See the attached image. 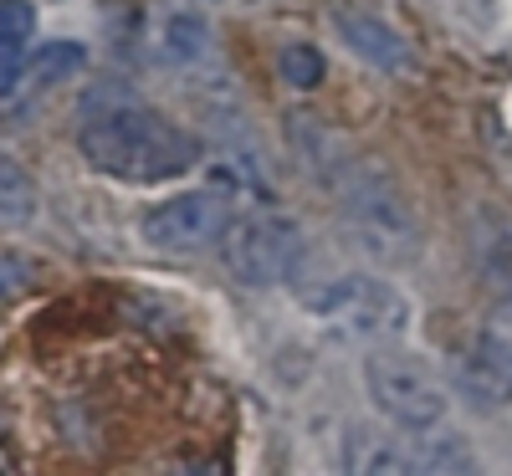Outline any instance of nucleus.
<instances>
[{"mask_svg": "<svg viewBox=\"0 0 512 476\" xmlns=\"http://www.w3.org/2000/svg\"><path fill=\"white\" fill-rule=\"evenodd\" d=\"M77 144L93 169H103V175L123 185H159L200 164V139L190 128L164 118L159 108H144L118 82L82 98Z\"/></svg>", "mask_w": 512, "mask_h": 476, "instance_id": "obj_1", "label": "nucleus"}, {"mask_svg": "<svg viewBox=\"0 0 512 476\" xmlns=\"http://www.w3.org/2000/svg\"><path fill=\"white\" fill-rule=\"evenodd\" d=\"M333 200H338V215H344V226H349V236L364 256H374V262H384V267H405V262L420 256L415 215L374 164L359 159L349 175L338 180Z\"/></svg>", "mask_w": 512, "mask_h": 476, "instance_id": "obj_2", "label": "nucleus"}, {"mask_svg": "<svg viewBox=\"0 0 512 476\" xmlns=\"http://www.w3.org/2000/svg\"><path fill=\"white\" fill-rule=\"evenodd\" d=\"M303 308L323 328L354 333V338H400L415 318L410 297L379 272H338L313 292H303Z\"/></svg>", "mask_w": 512, "mask_h": 476, "instance_id": "obj_3", "label": "nucleus"}, {"mask_svg": "<svg viewBox=\"0 0 512 476\" xmlns=\"http://www.w3.org/2000/svg\"><path fill=\"white\" fill-rule=\"evenodd\" d=\"M364 389L379 405V415H390L410 436H431L451 415V389L410 354H369L364 359Z\"/></svg>", "mask_w": 512, "mask_h": 476, "instance_id": "obj_4", "label": "nucleus"}, {"mask_svg": "<svg viewBox=\"0 0 512 476\" xmlns=\"http://www.w3.org/2000/svg\"><path fill=\"white\" fill-rule=\"evenodd\" d=\"M303 256H308V231L297 215H282V210L241 215L226 231V267L246 287H282Z\"/></svg>", "mask_w": 512, "mask_h": 476, "instance_id": "obj_5", "label": "nucleus"}, {"mask_svg": "<svg viewBox=\"0 0 512 476\" xmlns=\"http://www.w3.org/2000/svg\"><path fill=\"white\" fill-rule=\"evenodd\" d=\"M236 226V210H231V195L221 190H185L175 200H159L144 221H139V236L159 251H205L226 241V231Z\"/></svg>", "mask_w": 512, "mask_h": 476, "instance_id": "obj_6", "label": "nucleus"}, {"mask_svg": "<svg viewBox=\"0 0 512 476\" xmlns=\"http://www.w3.org/2000/svg\"><path fill=\"white\" fill-rule=\"evenodd\" d=\"M456 384L477 410L512 405V333L487 328L472 349H466V359L456 364Z\"/></svg>", "mask_w": 512, "mask_h": 476, "instance_id": "obj_7", "label": "nucleus"}, {"mask_svg": "<svg viewBox=\"0 0 512 476\" xmlns=\"http://www.w3.org/2000/svg\"><path fill=\"white\" fill-rule=\"evenodd\" d=\"M282 128H287V144H292L297 164H303V175H308L313 185H323L328 195H333L338 180H344L349 169L359 164V159L349 154V144L338 139L323 118H313V113H287Z\"/></svg>", "mask_w": 512, "mask_h": 476, "instance_id": "obj_8", "label": "nucleus"}, {"mask_svg": "<svg viewBox=\"0 0 512 476\" xmlns=\"http://www.w3.org/2000/svg\"><path fill=\"white\" fill-rule=\"evenodd\" d=\"M333 31H338V41H344L359 62H369L374 72H390V77L415 72L410 41H405L390 21H379V16H369V11H333Z\"/></svg>", "mask_w": 512, "mask_h": 476, "instance_id": "obj_9", "label": "nucleus"}, {"mask_svg": "<svg viewBox=\"0 0 512 476\" xmlns=\"http://www.w3.org/2000/svg\"><path fill=\"white\" fill-rule=\"evenodd\" d=\"M82 67H88V52H82L77 41H47V47H41V52L26 62L21 93H47V88H57V82L77 77Z\"/></svg>", "mask_w": 512, "mask_h": 476, "instance_id": "obj_10", "label": "nucleus"}, {"mask_svg": "<svg viewBox=\"0 0 512 476\" xmlns=\"http://www.w3.org/2000/svg\"><path fill=\"white\" fill-rule=\"evenodd\" d=\"M210 52V26L200 21V16H185V11H175L164 21V36H159V57L169 62V67H190V62H200Z\"/></svg>", "mask_w": 512, "mask_h": 476, "instance_id": "obj_11", "label": "nucleus"}, {"mask_svg": "<svg viewBox=\"0 0 512 476\" xmlns=\"http://www.w3.org/2000/svg\"><path fill=\"white\" fill-rule=\"evenodd\" d=\"M31 215H36V185H31V175H26L16 159L0 154V231L26 226Z\"/></svg>", "mask_w": 512, "mask_h": 476, "instance_id": "obj_12", "label": "nucleus"}, {"mask_svg": "<svg viewBox=\"0 0 512 476\" xmlns=\"http://www.w3.org/2000/svg\"><path fill=\"white\" fill-rule=\"evenodd\" d=\"M277 72H282L287 88H318V82L328 77V62H323L318 47H308V41H292V47H282V57H277Z\"/></svg>", "mask_w": 512, "mask_h": 476, "instance_id": "obj_13", "label": "nucleus"}, {"mask_svg": "<svg viewBox=\"0 0 512 476\" xmlns=\"http://www.w3.org/2000/svg\"><path fill=\"white\" fill-rule=\"evenodd\" d=\"M415 471H477V456L466 451V441L446 436V441H425L415 456Z\"/></svg>", "mask_w": 512, "mask_h": 476, "instance_id": "obj_14", "label": "nucleus"}, {"mask_svg": "<svg viewBox=\"0 0 512 476\" xmlns=\"http://www.w3.org/2000/svg\"><path fill=\"white\" fill-rule=\"evenodd\" d=\"M21 72H26V41L0 36V98L21 93Z\"/></svg>", "mask_w": 512, "mask_h": 476, "instance_id": "obj_15", "label": "nucleus"}, {"mask_svg": "<svg viewBox=\"0 0 512 476\" xmlns=\"http://www.w3.org/2000/svg\"><path fill=\"white\" fill-rule=\"evenodd\" d=\"M31 31H36V6L31 0H0V36L31 41Z\"/></svg>", "mask_w": 512, "mask_h": 476, "instance_id": "obj_16", "label": "nucleus"}, {"mask_svg": "<svg viewBox=\"0 0 512 476\" xmlns=\"http://www.w3.org/2000/svg\"><path fill=\"white\" fill-rule=\"evenodd\" d=\"M26 277H31V262H21V256H11V251H0V292L26 287Z\"/></svg>", "mask_w": 512, "mask_h": 476, "instance_id": "obj_17", "label": "nucleus"}]
</instances>
